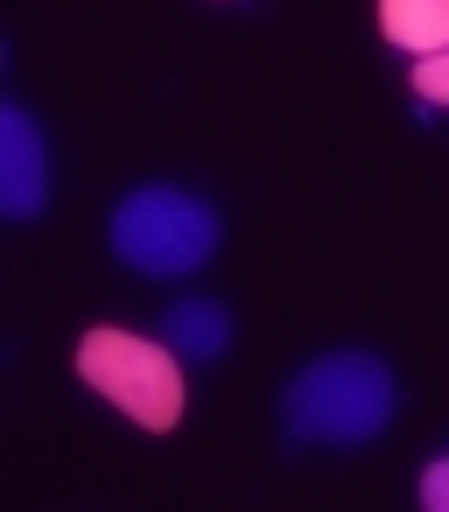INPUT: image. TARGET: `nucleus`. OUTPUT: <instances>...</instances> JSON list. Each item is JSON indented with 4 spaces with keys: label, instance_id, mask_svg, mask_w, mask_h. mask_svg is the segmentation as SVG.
Returning <instances> with one entry per match:
<instances>
[{
    "label": "nucleus",
    "instance_id": "f257e3e1",
    "mask_svg": "<svg viewBox=\"0 0 449 512\" xmlns=\"http://www.w3.org/2000/svg\"><path fill=\"white\" fill-rule=\"evenodd\" d=\"M400 407V386L393 372L372 358V351H330V358H309L288 393H281V428L295 442H330V449H351V442H372Z\"/></svg>",
    "mask_w": 449,
    "mask_h": 512
},
{
    "label": "nucleus",
    "instance_id": "f03ea898",
    "mask_svg": "<svg viewBox=\"0 0 449 512\" xmlns=\"http://www.w3.org/2000/svg\"><path fill=\"white\" fill-rule=\"evenodd\" d=\"M113 253L134 267V274H155V281H176V274H197L211 253H218V211L190 190H169V183H148L134 190L113 225H106Z\"/></svg>",
    "mask_w": 449,
    "mask_h": 512
},
{
    "label": "nucleus",
    "instance_id": "7ed1b4c3",
    "mask_svg": "<svg viewBox=\"0 0 449 512\" xmlns=\"http://www.w3.org/2000/svg\"><path fill=\"white\" fill-rule=\"evenodd\" d=\"M78 379L106 393L120 414L141 428H176L183 421V351L169 337H134V330H85L78 344Z\"/></svg>",
    "mask_w": 449,
    "mask_h": 512
},
{
    "label": "nucleus",
    "instance_id": "20e7f679",
    "mask_svg": "<svg viewBox=\"0 0 449 512\" xmlns=\"http://www.w3.org/2000/svg\"><path fill=\"white\" fill-rule=\"evenodd\" d=\"M50 197V162H43V134L22 106H0V211L8 218H36Z\"/></svg>",
    "mask_w": 449,
    "mask_h": 512
},
{
    "label": "nucleus",
    "instance_id": "39448f33",
    "mask_svg": "<svg viewBox=\"0 0 449 512\" xmlns=\"http://www.w3.org/2000/svg\"><path fill=\"white\" fill-rule=\"evenodd\" d=\"M379 29L407 57L449 50V0H379Z\"/></svg>",
    "mask_w": 449,
    "mask_h": 512
},
{
    "label": "nucleus",
    "instance_id": "423d86ee",
    "mask_svg": "<svg viewBox=\"0 0 449 512\" xmlns=\"http://www.w3.org/2000/svg\"><path fill=\"white\" fill-rule=\"evenodd\" d=\"M162 337L183 351V358H218L232 344V316L225 302H204V295H183L169 316H162Z\"/></svg>",
    "mask_w": 449,
    "mask_h": 512
},
{
    "label": "nucleus",
    "instance_id": "0eeeda50",
    "mask_svg": "<svg viewBox=\"0 0 449 512\" xmlns=\"http://www.w3.org/2000/svg\"><path fill=\"white\" fill-rule=\"evenodd\" d=\"M414 99L421 106H449V50L414 57Z\"/></svg>",
    "mask_w": 449,
    "mask_h": 512
},
{
    "label": "nucleus",
    "instance_id": "6e6552de",
    "mask_svg": "<svg viewBox=\"0 0 449 512\" xmlns=\"http://www.w3.org/2000/svg\"><path fill=\"white\" fill-rule=\"evenodd\" d=\"M421 505H428V512H449V456H435V463L421 470Z\"/></svg>",
    "mask_w": 449,
    "mask_h": 512
}]
</instances>
